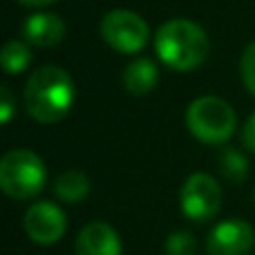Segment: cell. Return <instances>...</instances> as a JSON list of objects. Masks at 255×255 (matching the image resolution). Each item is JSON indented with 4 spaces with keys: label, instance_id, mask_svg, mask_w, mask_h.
Masks as SVG:
<instances>
[{
    "label": "cell",
    "instance_id": "6da1fadb",
    "mask_svg": "<svg viewBox=\"0 0 255 255\" xmlns=\"http://www.w3.org/2000/svg\"><path fill=\"white\" fill-rule=\"evenodd\" d=\"M22 99L34 121L45 126L58 124L74 106V81L63 67H38L27 81Z\"/></svg>",
    "mask_w": 255,
    "mask_h": 255
},
{
    "label": "cell",
    "instance_id": "9c48e42d",
    "mask_svg": "<svg viewBox=\"0 0 255 255\" xmlns=\"http://www.w3.org/2000/svg\"><path fill=\"white\" fill-rule=\"evenodd\" d=\"M76 255H121V240L112 226L103 222L88 224L74 244Z\"/></svg>",
    "mask_w": 255,
    "mask_h": 255
},
{
    "label": "cell",
    "instance_id": "277c9868",
    "mask_svg": "<svg viewBox=\"0 0 255 255\" xmlns=\"http://www.w3.org/2000/svg\"><path fill=\"white\" fill-rule=\"evenodd\" d=\"M186 126L202 143H226L235 132V112L224 99L202 97L188 106Z\"/></svg>",
    "mask_w": 255,
    "mask_h": 255
},
{
    "label": "cell",
    "instance_id": "3957f363",
    "mask_svg": "<svg viewBox=\"0 0 255 255\" xmlns=\"http://www.w3.org/2000/svg\"><path fill=\"white\" fill-rule=\"evenodd\" d=\"M47 170L31 150H11L0 161V188L11 199H31L45 188Z\"/></svg>",
    "mask_w": 255,
    "mask_h": 255
},
{
    "label": "cell",
    "instance_id": "7a4b0ae2",
    "mask_svg": "<svg viewBox=\"0 0 255 255\" xmlns=\"http://www.w3.org/2000/svg\"><path fill=\"white\" fill-rule=\"evenodd\" d=\"M154 49L157 56L168 67L179 72H190L206 61L211 52L208 36L197 22L175 18L159 27L154 36Z\"/></svg>",
    "mask_w": 255,
    "mask_h": 255
},
{
    "label": "cell",
    "instance_id": "ac0fdd59",
    "mask_svg": "<svg viewBox=\"0 0 255 255\" xmlns=\"http://www.w3.org/2000/svg\"><path fill=\"white\" fill-rule=\"evenodd\" d=\"M242 141L251 152H255V112L247 119L244 124V132H242Z\"/></svg>",
    "mask_w": 255,
    "mask_h": 255
},
{
    "label": "cell",
    "instance_id": "5bb4252c",
    "mask_svg": "<svg viewBox=\"0 0 255 255\" xmlns=\"http://www.w3.org/2000/svg\"><path fill=\"white\" fill-rule=\"evenodd\" d=\"M220 170H222V175L229 181H233V184H242L249 175L247 159L242 157V152H238V150H233V148H226L224 152L220 154Z\"/></svg>",
    "mask_w": 255,
    "mask_h": 255
},
{
    "label": "cell",
    "instance_id": "52a82bcc",
    "mask_svg": "<svg viewBox=\"0 0 255 255\" xmlns=\"http://www.w3.org/2000/svg\"><path fill=\"white\" fill-rule=\"evenodd\" d=\"M25 233L36 244H54L65 235L67 220L65 213L52 202H36L25 213Z\"/></svg>",
    "mask_w": 255,
    "mask_h": 255
},
{
    "label": "cell",
    "instance_id": "5b68a950",
    "mask_svg": "<svg viewBox=\"0 0 255 255\" xmlns=\"http://www.w3.org/2000/svg\"><path fill=\"white\" fill-rule=\"evenodd\" d=\"M101 36L117 52L136 54L148 45L150 29L139 13L126 11V9H115V11L103 16Z\"/></svg>",
    "mask_w": 255,
    "mask_h": 255
},
{
    "label": "cell",
    "instance_id": "d6986e66",
    "mask_svg": "<svg viewBox=\"0 0 255 255\" xmlns=\"http://www.w3.org/2000/svg\"><path fill=\"white\" fill-rule=\"evenodd\" d=\"M18 2L27 4V7H45V4H52L56 0H18Z\"/></svg>",
    "mask_w": 255,
    "mask_h": 255
},
{
    "label": "cell",
    "instance_id": "e0dca14e",
    "mask_svg": "<svg viewBox=\"0 0 255 255\" xmlns=\"http://www.w3.org/2000/svg\"><path fill=\"white\" fill-rule=\"evenodd\" d=\"M13 115V97H11V90L2 88L0 90V121L2 124H9Z\"/></svg>",
    "mask_w": 255,
    "mask_h": 255
},
{
    "label": "cell",
    "instance_id": "7c38bea8",
    "mask_svg": "<svg viewBox=\"0 0 255 255\" xmlns=\"http://www.w3.org/2000/svg\"><path fill=\"white\" fill-rule=\"evenodd\" d=\"M90 188H92V186H90V177L81 170H67V172H63V175H58L56 181H54V193H56V197L67 204L83 202V199L88 197Z\"/></svg>",
    "mask_w": 255,
    "mask_h": 255
},
{
    "label": "cell",
    "instance_id": "30bf717a",
    "mask_svg": "<svg viewBox=\"0 0 255 255\" xmlns=\"http://www.w3.org/2000/svg\"><path fill=\"white\" fill-rule=\"evenodd\" d=\"M22 38L36 47H54L65 38V22L54 13H34L22 25Z\"/></svg>",
    "mask_w": 255,
    "mask_h": 255
},
{
    "label": "cell",
    "instance_id": "9a60e30c",
    "mask_svg": "<svg viewBox=\"0 0 255 255\" xmlns=\"http://www.w3.org/2000/svg\"><path fill=\"white\" fill-rule=\"evenodd\" d=\"M195 242L190 231H175L166 240V255H195Z\"/></svg>",
    "mask_w": 255,
    "mask_h": 255
},
{
    "label": "cell",
    "instance_id": "4fadbf2b",
    "mask_svg": "<svg viewBox=\"0 0 255 255\" xmlns=\"http://www.w3.org/2000/svg\"><path fill=\"white\" fill-rule=\"evenodd\" d=\"M0 61H2V67L7 74H11V76L20 74V72H25L31 63L29 45H27L25 40H9V43L2 47Z\"/></svg>",
    "mask_w": 255,
    "mask_h": 255
},
{
    "label": "cell",
    "instance_id": "2e32d148",
    "mask_svg": "<svg viewBox=\"0 0 255 255\" xmlns=\"http://www.w3.org/2000/svg\"><path fill=\"white\" fill-rule=\"evenodd\" d=\"M240 72H242V81L247 90L255 97V43L244 49L242 61H240Z\"/></svg>",
    "mask_w": 255,
    "mask_h": 255
},
{
    "label": "cell",
    "instance_id": "ba28073f",
    "mask_svg": "<svg viewBox=\"0 0 255 255\" xmlns=\"http://www.w3.org/2000/svg\"><path fill=\"white\" fill-rule=\"evenodd\" d=\"M253 247V229L242 220L220 222L208 235L206 249L211 255H247Z\"/></svg>",
    "mask_w": 255,
    "mask_h": 255
},
{
    "label": "cell",
    "instance_id": "8fae6325",
    "mask_svg": "<svg viewBox=\"0 0 255 255\" xmlns=\"http://www.w3.org/2000/svg\"><path fill=\"white\" fill-rule=\"evenodd\" d=\"M159 83V70L150 58H134L124 70V88L132 97H145Z\"/></svg>",
    "mask_w": 255,
    "mask_h": 255
},
{
    "label": "cell",
    "instance_id": "8992f818",
    "mask_svg": "<svg viewBox=\"0 0 255 255\" xmlns=\"http://www.w3.org/2000/svg\"><path fill=\"white\" fill-rule=\"evenodd\" d=\"M179 206L188 220L208 222L222 208V188L211 175L195 172L179 190Z\"/></svg>",
    "mask_w": 255,
    "mask_h": 255
}]
</instances>
